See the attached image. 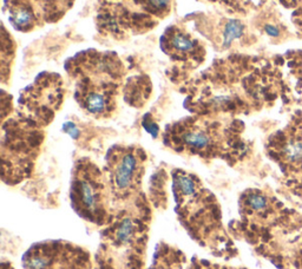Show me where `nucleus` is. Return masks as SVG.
Returning a JSON list of instances; mask_svg holds the SVG:
<instances>
[{
  "instance_id": "4",
  "label": "nucleus",
  "mask_w": 302,
  "mask_h": 269,
  "mask_svg": "<svg viewBox=\"0 0 302 269\" xmlns=\"http://www.w3.org/2000/svg\"><path fill=\"white\" fill-rule=\"evenodd\" d=\"M183 142H184L189 148L195 150H203L210 145L211 138L206 131L194 129V130L185 132L184 136H183Z\"/></svg>"
},
{
  "instance_id": "8",
  "label": "nucleus",
  "mask_w": 302,
  "mask_h": 269,
  "mask_svg": "<svg viewBox=\"0 0 302 269\" xmlns=\"http://www.w3.org/2000/svg\"><path fill=\"white\" fill-rule=\"evenodd\" d=\"M171 43H172V45H174L175 49H177L178 51H182V52L192 51V50L194 49L193 42L183 34H175L174 37H172Z\"/></svg>"
},
{
  "instance_id": "10",
  "label": "nucleus",
  "mask_w": 302,
  "mask_h": 269,
  "mask_svg": "<svg viewBox=\"0 0 302 269\" xmlns=\"http://www.w3.org/2000/svg\"><path fill=\"white\" fill-rule=\"evenodd\" d=\"M65 128H66V131L69 132V134L72 135V137H76V136H77V129H76L73 124H71V123L66 124Z\"/></svg>"
},
{
  "instance_id": "2",
  "label": "nucleus",
  "mask_w": 302,
  "mask_h": 269,
  "mask_svg": "<svg viewBox=\"0 0 302 269\" xmlns=\"http://www.w3.org/2000/svg\"><path fill=\"white\" fill-rule=\"evenodd\" d=\"M74 210L92 223H103L106 217L107 197L104 184L98 179L81 176L76 178L71 191Z\"/></svg>"
},
{
  "instance_id": "6",
  "label": "nucleus",
  "mask_w": 302,
  "mask_h": 269,
  "mask_svg": "<svg viewBox=\"0 0 302 269\" xmlns=\"http://www.w3.org/2000/svg\"><path fill=\"white\" fill-rule=\"evenodd\" d=\"M243 31V26L241 25L239 21L232 20L226 24L224 34H223V39H224V45L228 46L230 43H232L235 38H239L241 34H242Z\"/></svg>"
},
{
  "instance_id": "1",
  "label": "nucleus",
  "mask_w": 302,
  "mask_h": 269,
  "mask_svg": "<svg viewBox=\"0 0 302 269\" xmlns=\"http://www.w3.org/2000/svg\"><path fill=\"white\" fill-rule=\"evenodd\" d=\"M273 153L288 184L302 195V120H296L275 138Z\"/></svg>"
},
{
  "instance_id": "7",
  "label": "nucleus",
  "mask_w": 302,
  "mask_h": 269,
  "mask_svg": "<svg viewBox=\"0 0 302 269\" xmlns=\"http://www.w3.org/2000/svg\"><path fill=\"white\" fill-rule=\"evenodd\" d=\"M13 23L17 25V26H26L33 19V16H32L31 11L27 9H19L17 11H14L13 16H12Z\"/></svg>"
},
{
  "instance_id": "3",
  "label": "nucleus",
  "mask_w": 302,
  "mask_h": 269,
  "mask_svg": "<svg viewBox=\"0 0 302 269\" xmlns=\"http://www.w3.org/2000/svg\"><path fill=\"white\" fill-rule=\"evenodd\" d=\"M141 164L134 151H124L111 167V184L114 191L124 199L137 188L141 181Z\"/></svg>"
},
{
  "instance_id": "5",
  "label": "nucleus",
  "mask_w": 302,
  "mask_h": 269,
  "mask_svg": "<svg viewBox=\"0 0 302 269\" xmlns=\"http://www.w3.org/2000/svg\"><path fill=\"white\" fill-rule=\"evenodd\" d=\"M85 107L93 114L102 113L107 107L106 97L100 92H90L85 98Z\"/></svg>"
},
{
  "instance_id": "9",
  "label": "nucleus",
  "mask_w": 302,
  "mask_h": 269,
  "mask_svg": "<svg viewBox=\"0 0 302 269\" xmlns=\"http://www.w3.org/2000/svg\"><path fill=\"white\" fill-rule=\"evenodd\" d=\"M170 0H149V3L156 9H163L169 4Z\"/></svg>"
}]
</instances>
